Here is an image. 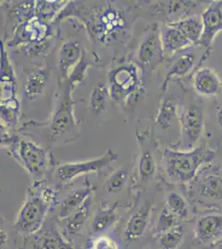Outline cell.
Instances as JSON below:
<instances>
[{"instance_id":"obj_29","label":"cell","mask_w":222,"mask_h":249,"mask_svg":"<svg viewBox=\"0 0 222 249\" xmlns=\"http://www.w3.org/2000/svg\"><path fill=\"white\" fill-rule=\"evenodd\" d=\"M110 98V91L104 81H100L94 86L89 98V107L94 115L98 116L106 110Z\"/></svg>"},{"instance_id":"obj_38","label":"cell","mask_w":222,"mask_h":249,"mask_svg":"<svg viewBox=\"0 0 222 249\" xmlns=\"http://www.w3.org/2000/svg\"><path fill=\"white\" fill-rule=\"evenodd\" d=\"M92 63V61L88 58L87 53L84 51L82 59L76 64V67L71 70L70 75L68 77V85L72 89L76 87L82 85L84 82L85 78L86 76V71Z\"/></svg>"},{"instance_id":"obj_36","label":"cell","mask_w":222,"mask_h":249,"mask_svg":"<svg viewBox=\"0 0 222 249\" xmlns=\"http://www.w3.org/2000/svg\"><path fill=\"white\" fill-rule=\"evenodd\" d=\"M181 222V219L169 211L166 207L163 206L158 213L154 223H153V235L155 236L166 232L174 227L180 225Z\"/></svg>"},{"instance_id":"obj_27","label":"cell","mask_w":222,"mask_h":249,"mask_svg":"<svg viewBox=\"0 0 222 249\" xmlns=\"http://www.w3.org/2000/svg\"><path fill=\"white\" fill-rule=\"evenodd\" d=\"M222 233V214H207L199 218L195 235L200 243H207Z\"/></svg>"},{"instance_id":"obj_35","label":"cell","mask_w":222,"mask_h":249,"mask_svg":"<svg viewBox=\"0 0 222 249\" xmlns=\"http://www.w3.org/2000/svg\"><path fill=\"white\" fill-rule=\"evenodd\" d=\"M164 206L182 221L188 218L189 210L185 198L179 193L169 191L165 196Z\"/></svg>"},{"instance_id":"obj_43","label":"cell","mask_w":222,"mask_h":249,"mask_svg":"<svg viewBox=\"0 0 222 249\" xmlns=\"http://www.w3.org/2000/svg\"></svg>"},{"instance_id":"obj_20","label":"cell","mask_w":222,"mask_h":249,"mask_svg":"<svg viewBox=\"0 0 222 249\" xmlns=\"http://www.w3.org/2000/svg\"><path fill=\"white\" fill-rule=\"evenodd\" d=\"M94 196L95 194L90 196V198L85 202V204L70 217L62 220L56 219L60 229L67 238L70 239V237L71 236L81 234L85 227L86 226L88 223L90 222L93 211H94L93 210L94 198H95Z\"/></svg>"},{"instance_id":"obj_26","label":"cell","mask_w":222,"mask_h":249,"mask_svg":"<svg viewBox=\"0 0 222 249\" xmlns=\"http://www.w3.org/2000/svg\"><path fill=\"white\" fill-rule=\"evenodd\" d=\"M180 101L177 96H168L163 98L157 110L155 118V124L158 129L168 130L172 126L174 122H178Z\"/></svg>"},{"instance_id":"obj_19","label":"cell","mask_w":222,"mask_h":249,"mask_svg":"<svg viewBox=\"0 0 222 249\" xmlns=\"http://www.w3.org/2000/svg\"><path fill=\"white\" fill-rule=\"evenodd\" d=\"M96 188L87 178L85 180L82 186L70 190L60 201L57 208L56 219L62 220L70 217L85 204V202L95 194Z\"/></svg>"},{"instance_id":"obj_16","label":"cell","mask_w":222,"mask_h":249,"mask_svg":"<svg viewBox=\"0 0 222 249\" xmlns=\"http://www.w3.org/2000/svg\"><path fill=\"white\" fill-rule=\"evenodd\" d=\"M203 33L200 47L211 51L214 39L222 31V1H211L202 13Z\"/></svg>"},{"instance_id":"obj_7","label":"cell","mask_w":222,"mask_h":249,"mask_svg":"<svg viewBox=\"0 0 222 249\" xmlns=\"http://www.w3.org/2000/svg\"><path fill=\"white\" fill-rule=\"evenodd\" d=\"M164 59L160 25L156 22L149 23L141 36L134 62L144 76L152 73Z\"/></svg>"},{"instance_id":"obj_15","label":"cell","mask_w":222,"mask_h":249,"mask_svg":"<svg viewBox=\"0 0 222 249\" xmlns=\"http://www.w3.org/2000/svg\"><path fill=\"white\" fill-rule=\"evenodd\" d=\"M203 1H162L154 4V11L160 17L167 18V23H174L187 17L202 15L198 10L203 9Z\"/></svg>"},{"instance_id":"obj_22","label":"cell","mask_w":222,"mask_h":249,"mask_svg":"<svg viewBox=\"0 0 222 249\" xmlns=\"http://www.w3.org/2000/svg\"><path fill=\"white\" fill-rule=\"evenodd\" d=\"M82 44L77 40L66 41L59 49L58 53V69L61 79L68 78L71 68L73 69L83 56Z\"/></svg>"},{"instance_id":"obj_33","label":"cell","mask_w":222,"mask_h":249,"mask_svg":"<svg viewBox=\"0 0 222 249\" xmlns=\"http://www.w3.org/2000/svg\"><path fill=\"white\" fill-rule=\"evenodd\" d=\"M1 87L3 91H9L10 96H16V80L7 53L1 43Z\"/></svg>"},{"instance_id":"obj_41","label":"cell","mask_w":222,"mask_h":249,"mask_svg":"<svg viewBox=\"0 0 222 249\" xmlns=\"http://www.w3.org/2000/svg\"><path fill=\"white\" fill-rule=\"evenodd\" d=\"M217 120L220 129L222 131V106L217 108Z\"/></svg>"},{"instance_id":"obj_9","label":"cell","mask_w":222,"mask_h":249,"mask_svg":"<svg viewBox=\"0 0 222 249\" xmlns=\"http://www.w3.org/2000/svg\"><path fill=\"white\" fill-rule=\"evenodd\" d=\"M139 150L135 166L134 188L139 192L144 191L157 175V163L154 152L151 136L148 130L137 133Z\"/></svg>"},{"instance_id":"obj_31","label":"cell","mask_w":222,"mask_h":249,"mask_svg":"<svg viewBox=\"0 0 222 249\" xmlns=\"http://www.w3.org/2000/svg\"><path fill=\"white\" fill-rule=\"evenodd\" d=\"M1 122L7 129L14 130L17 125L19 113V104L16 96L1 99Z\"/></svg>"},{"instance_id":"obj_32","label":"cell","mask_w":222,"mask_h":249,"mask_svg":"<svg viewBox=\"0 0 222 249\" xmlns=\"http://www.w3.org/2000/svg\"><path fill=\"white\" fill-rule=\"evenodd\" d=\"M129 178L130 172L127 168H120L115 170L108 176L103 184L104 192L110 195L120 194L126 188Z\"/></svg>"},{"instance_id":"obj_14","label":"cell","mask_w":222,"mask_h":249,"mask_svg":"<svg viewBox=\"0 0 222 249\" xmlns=\"http://www.w3.org/2000/svg\"><path fill=\"white\" fill-rule=\"evenodd\" d=\"M192 47L167 58L169 62L167 66L168 72L161 87L163 92L168 90L169 85L172 80L187 77L190 72L193 74L197 69L201 68L199 63H197V54L191 50Z\"/></svg>"},{"instance_id":"obj_30","label":"cell","mask_w":222,"mask_h":249,"mask_svg":"<svg viewBox=\"0 0 222 249\" xmlns=\"http://www.w3.org/2000/svg\"><path fill=\"white\" fill-rule=\"evenodd\" d=\"M154 237L159 249H178L184 241L185 230L180 224Z\"/></svg>"},{"instance_id":"obj_25","label":"cell","mask_w":222,"mask_h":249,"mask_svg":"<svg viewBox=\"0 0 222 249\" xmlns=\"http://www.w3.org/2000/svg\"><path fill=\"white\" fill-rule=\"evenodd\" d=\"M6 19L14 32L18 26L36 18V1H17L5 9Z\"/></svg>"},{"instance_id":"obj_24","label":"cell","mask_w":222,"mask_h":249,"mask_svg":"<svg viewBox=\"0 0 222 249\" xmlns=\"http://www.w3.org/2000/svg\"><path fill=\"white\" fill-rule=\"evenodd\" d=\"M51 75V68L42 67L34 69L26 77L23 93L26 99L35 101L42 96Z\"/></svg>"},{"instance_id":"obj_13","label":"cell","mask_w":222,"mask_h":249,"mask_svg":"<svg viewBox=\"0 0 222 249\" xmlns=\"http://www.w3.org/2000/svg\"><path fill=\"white\" fill-rule=\"evenodd\" d=\"M124 207V204L118 202L114 204L101 202L93 211L89 222L90 233L96 236L106 234L110 231L116 230L121 220L120 210Z\"/></svg>"},{"instance_id":"obj_3","label":"cell","mask_w":222,"mask_h":249,"mask_svg":"<svg viewBox=\"0 0 222 249\" xmlns=\"http://www.w3.org/2000/svg\"><path fill=\"white\" fill-rule=\"evenodd\" d=\"M110 98L119 104H132L141 96L144 88L140 69L134 62L122 61L107 74Z\"/></svg>"},{"instance_id":"obj_23","label":"cell","mask_w":222,"mask_h":249,"mask_svg":"<svg viewBox=\"0 0 222 249\" xmlns=\"http://www.w3.org/2000/svg\"><path fill=\"white\" fill-rule=\"evenodd\" d=\"M161 40L165 59L194 46L179 30L167 23L161 27Z\"/></svg>"},{"instance_id":"obj_40","label":"cell","mask_w":222,"mask_h":249,"mask_svg":"<svg viewBox=\"0 0 222 249\" xmlns=\"http://www.w3.org/2000/svg\"><path fill=\"white\" fill-rule=\"evenodd\" d=\"M51 44H52V41L49 37L48 39L43 40L41 42L21 46V48H22L23 53L28 57H39L50 48Z\"/></svg>"},{"instance_id":"obj_37","label":"cell","mask_w":222,"mask_h":249,"mask_svg":"<svg viewBox=\"0 0 222 249\" xmlns=\"http://www.w3.org/2000/svg\"><path fill=\"white\" fill-rule=\"evenodd\" d=\"M0 222V249H20L16 238V235L19 234L14 230L13 224H9L3 215H1Z\"/></svg>"},{"instance_id":"obj_11","label":"cell","mask_w":222,"mask_h":249,"mask_svg":"<svg viewBox=\"0 0 222 249\" xmlns=\"http://www.w3.org/2000/svg\"><path fill=\"white\" fill-rule=\"evenodd\" d=\"M21 249H76L60 229L57 220L47 219L37 232L23 238Z\"/></svg>"},{"instance_id":"obj_42","label":"cell","mask_w":222,"mask_h":249,"mask_svg":"<svg viewBox=\"0 0 222 249\" xmlns=\"http://www.w3.org/2000/svg\"><path fill=\"white\" fill-rule=\"evenodd\" d=\"M219 169H220V176H221V177H222V162L221 163V164L219 165Z\"/></svg>"},{"instance_id":"obj_5","label":"cell","mask_w":222,"mask_h":249,"mask_svg":"<svg viewBox=\"0 0 222 249\" xmlns=\"http://www.w3.org/2000/svg\"><path fill=\"white\" fill-rule=\"evenodd\" d=\"M52 207L33 187L28 188L25 198L13 223L14 230L25 238L34 234L45 224Z\"/></svg>"},{"instance_id":"obj_28","label":"cell","mask_w":222,"mask_h":249,"mask_svg":"<svg viewBox=\"0 0 222 249\" xmlns=\"http://www.w3.org/2000/svg\"><path fill=\"white\" fill-rule=\"evenodd\" d=\"M167 24L179 30L193 45L199 46L200 40L203 33L202 15H193L174 23H167Z\"/></svg>"},{"instance_id":"obj_6","label":"cell","mask_w":222,"mask_h":249,"mask_svg":"<svg viewBox=\"0 0 222 249\" xmlns=\"http://www.w3.org/2000/svg\"><path fill=\"white\" fill-rule=\"evenodd\" d=\"M178 124L180 126L179 137L170 148L181 151H189L198 146L205 126L204 111L199 102L191 99L185 104L180 105Z\"/></svg>"},{"instance_id":"obj_17","label":"cell","mask_w":222,"mask_h":249,"mask_svg":"<svg viewBox=\"0 0 222 249\" xmlns=\"http://www.w3.org/2000/svg\"><path fill=\"white\" fill-rule=\"evenodd\" d=\"M51 27L43 20L35 18L28 23L18 26L10 41L12 45L23 46L48 39L51 36Z\"/></svg>"},{"instance_id":"obj_34","label":"cell","mask_w":222,"mask_h":249,"mask_svg":"<svg viewBox=\"0 0 222 249\" xmlns=\"http://www.w3.org/2000/svg\"><path fill=\"white\" fill-rule=\"evenodd\" d=\"M68 2L66 1H36V17L46 23L56 19Z\"/></svg>"},{"instance_id":"obj_2","label":"cell","mask_w":222,"mask_h":249,"mask_svg":"<svg viewBox=\"0 0 222 249\" xmlns=\"http://www.w3.org/2000/svg\"><path fill=\"white\" fill-rule=\"evenodd\" d=\"M216 152L205 144L181 151L167 148L160 156V165L167 180L173 184H187L194 179L201 166L213 160Z\"/></svg>"},{"instance_id":"obj_18","label":"cell","mask_w":222,"mask_h":249,"mask_svg":"<svg viewBox=\"0 0 222 249\" xmlns=\"http://www.w3.org/2000/svg\"><path fill=\"white\" fill-rule=\"evenodd\" d=\"M199 196L205 198L222 199V178L219 165L209 164L200 169L194 179Z\"/></svg>"},{"instance_id":"obj_39","label":"cell","mask_w":222,"mask_h":249,"mask_svg":"<svg viewBox=\"0 0 222 249\" xmlns=\"http://www.w3.org/2000/svg\"><path fill=\"white\" fill-rule=\"evenodd\" d=\"M86 249H120V245L115 237L106 233L93 236L88 241Z\"/></svg>"},{"instance_id":"obj_21","label":"cell","mask_w":222,"mask_h":249,"mask_svg":"<svg viewBox=\"0 0 222 249\" xmlns=\"http://www.w3.org/2000/svg\"><path fill=\"white\" fill-rule=\"evenodd\" d=\"M192 87L199 95L218 96L222 93V82L215 70L208 67L199 68L192 74Z\"/></svg>"},{"instance_id":"obj_8","label":"cell","mask_w":222,"mask_h":249,"mask_svg":"<svg viewBox=\"0 0 222 249\" xmlns=\"http://www.w3.org/2000/svg\"><path fill=\"white\" fill-rule=\"evenodd\" d=\"M154 207L149 201L138 203L128 213V216L121 223L120 230L116 238L126 246L138 243L152 231Z\"/></svg>"},{"instance_id":"obj_4","label":"cell","mask_w":222,"mask_h":249,"mask_svg":"<svg viewBox=\"0 0 222 249\" xmlns=\"http://www.w3.org/2000/svg\"><path fill=\"white\" fill-rule=\"evenodd\" d=\"M8 135L9 136L1 133V142L3 145L6 144L9 155L34 178V181L43 180L42 177L45 175L51 162L48 150L31 141Z\"/></svg>"},{"instance_id":"obj_10","label":"cell","mask_w":222,"mask_h":249,"mask_svg":"<svg viewBox=\"0 0 222 249\" xmlns=\"http://www.w3.org/2000/svg\"><path fill=\"white\" fill-rule=\"evenodd\" d=\"M118 156V154L112 149H109L98 158L60 164L56 168L54 176L60 183L67 184L85 175L102 172L104 169L110 167L112 162L116 161Z\"/></svg>"},{"instance_id":"obj_12","label":"cell","mask_w":222,"mask_h":249,"mask_svg":"<svg viewBox=\"0 0 222 249\" xmlns=\"http://www.w3.org/2000/svg\"><path fill=\"white\" fill-rule=\"evenodd\" d=\"M73 89L67 86L64 96L56 107L51 118L50 130L51 138L68 136L76 131V122L74 114Z\"/></svg>"},{"instance_id":"obj_1","label":"cell","mask_w":222,"mask_h":249,"mask_svg":"<svg viewBox=\"0 0 222 249\" xmlns=\"http://www.w3.org/2000/svg\"><path fill=\"white\" fill-rule=\"evenodd\" d=\"M137 6L121 5L116 2L84 3L69 2L55 21L72 17L78 19L87 32L92 44L110 47L128 41L137 18Z\"/></svg>"}]
</instances>
